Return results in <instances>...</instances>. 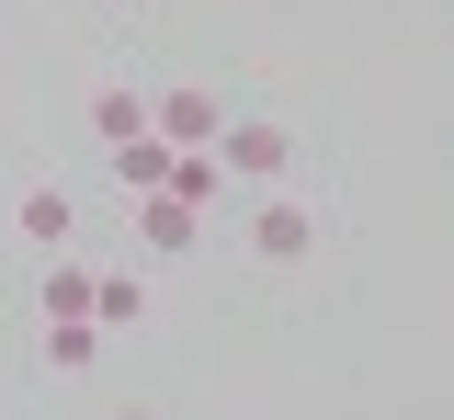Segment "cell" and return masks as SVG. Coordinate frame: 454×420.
<instances>
[{
	"mask_svg": "<svg viewBox=\"0 0 454 420\" xmlns=\"http://www.w3.org/2000/svg\"><path fill=\"white\" fill-rule=\"evenodd\" d=\"M125 216H137V239L182 261V250H205V205H182V193H125Z\"/></svg>",
	"mask_w": 454,
	"mask_h": 420,
	"instance_id": "cell-4",
	"label": "cell"
},
{
	"mask_svg": "<svg viewBox=\"0 0 454 420\" xmlns=\"http://www.w3.org/2000/svg\"><path fill=\"white\" fill-rule=\"evenodd\" d=\"M250 261H262V273H295V261H318V205H295V193H262V205H250Z\"/></svg>",
	"mask_w": 454,
	"mask_h": 420,
	"instance_id": "cell-2",
	"label": "cell"
},
{
	"mask_svg": "<svg viewBox=\"0 0 454 420\" xmlns=\"http://www.w3.org/2000/svg\"><path fill=\"white\" fill-rule=\"evenodd\" d=\"M103 363V318H46V375H91Z\"/></svg>",
	"mask_w": 454,
	"mask_h": 420,
	"instance_id": "cell-5",
	"label": "cell"
},
{
	"mask_svg": "<svg viewBox=\"0 0 454 420\" xmlns=\"http://www.w3.org/2000/svg\"><path fill=\"white\" fill-rule=\"evenodd\" d=\"M91 318H103V330H137V318H148V284H137V273H91Z\"/></svg>",
	"mask_w": 454,
	"mask_h": 420,
	"instance_id": "cell-8",
	"label": "cell"
},
{
	"mask_svg": "<svg viewBox=\"0 0 454 420\" xmlns=\"http://www.w3.org/2000/svg\"><path fill=\"white\" fill-rule=\"evenodd\" d=\"M148 136H160V148H216L227 136V91H205V80L148 91Z\"/></svg>",
	"mask_w": 454,
	"mask_h": 420,
	"instance_id": "cell-3",
	"label": "cell"
},
{
	"mask_svg": "<svg viewBox=\"0 0 454 420\" xmlns=\"http://www.w3.org/2000/svg\"><path fill=\"white\" fill-rule=\"evenodd\" d=\"M114 420H160V409H114Z\"/></svg>",
	"mask_w": 454,
	"mask_h": 420,
	"instance_id": "cell-11",
	"label": "cell"
},
{
	"mask_svg": "<svg viewBox=\"0 0 454 420\" xmlns=\"http://www.w3.org/2000/svg\"><path fill=\"white\" fill-rule=\"evenodd\" d=\"M12 216H23V239H35V250H68V193H57V182H35Z\"/></svg>",
	"mask_w": 454,
	"mask_h": 420,
	"instance_id": "cell-7",
	"label": "cell"
},
{
	"mask_svg": "<svg viewBox=\"0 0 454 420\" xmlns=\"http://www.w3.org/2000/svg\"><path fill=\"white\" fill-rule=\"evenodd\" d=\"M216 171H227V193H284V171H295V125H284V114H227Z\"/></svg>",
	"mask_w": 454,
	"mask_h": 420,
	"instance_id": "cell-1",
	"label": "cell"
},
{
	"mask_svg": "<svg viewBox=\"0 0 454 420\" xmlns=\"http://www.w3.org/2000/svg\"><path fill=\"white\" fill-rule=\"evenodd\" d=\"M46 318H91V273L57 261V250H46Z\"/></svg>",
	"mask_w": 454,
	"mask_h": 420,
	"instance_id": "cell-10",
	"label": "cell"
},
{
	"mask_svg": "<svg viewBox=\"0 0 454 420\" xmlns=\"http://www.w3.org/2000/svg\"><path fill=\"white\" fill-rule=\"evenodd\" d=\"M114 182H125V193H160V182H170V148H160V136H125V148H114Z\"/></svg>",
	"mask_w": 454,
	"mask_h": 420,
	"instance_id": "cell-9",
	"label": "cell"
},
{
	"mask_svg": "<svg viewBox=\"0 0 454 420\" xmlns=\"http://www.w3.org/2000/svg\"><path fill=\"white\" fill-rule=\"evenodd\" d=\"M91 136H103V148L148 136V91H125V80H114V91H91Z\"/></svg>",
	"mask_w": 454,
	"mask_h": 420,
	"instance_id": "cell-6",
	"label": "cell"
}]
</instances>
